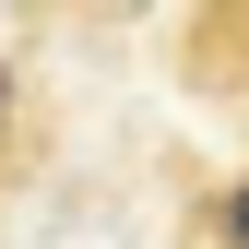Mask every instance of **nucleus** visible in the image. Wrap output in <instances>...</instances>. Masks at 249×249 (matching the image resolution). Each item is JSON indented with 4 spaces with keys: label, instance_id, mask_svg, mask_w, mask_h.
<instances>
[{
    "label": "nucleus",
    "instance_id": "2",
    "mask_svg": "<svg viewBox=\"0 0 249 249\" xmlns=\"http://www.w3.org/2000/svg\"><path fill=\"white\" fill-rule=\"evenodd\" d=\"M0 119H12V71H0Z\"/></svg>",
    "mask_w": 249,
    "mask_h": 249
},
{
    "label": "nucleus",
    "instance_id": "1",
    "mask_svg": "<svg viewBox=\"0 0 249 249\" xmlns=\"http://www.w3.org/2000/svg\"><path fill=\"white\" fill-rule=\"evenodd\" d=\"M213 249H249V166L213 190Z\"/></svg>",
    "mask_w": 249,
    "mask_h": 249
}]
</instances>
